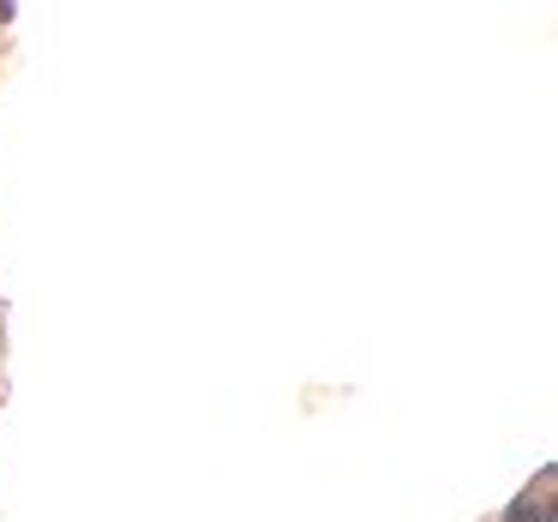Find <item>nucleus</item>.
<instances>
[{"label":"nucleus","instance_id":"obj_1","mask_svg":"<svg viewBox=\"0 0 558 522\" xmlns=\"http://www.w3.org/2000/svg\"><path fill=\"white\" fill-rule=\"evenodd\" d=\"M546 517H553V469H546L541 481H534V498L522 493L517 505H510V517H505V522H546Z\"/></svg>","mask_w":558,"mask_h":522}]
</instances>
